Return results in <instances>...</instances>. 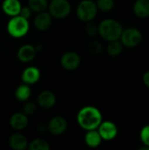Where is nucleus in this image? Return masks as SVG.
<instances>
[{"label":"nucleus","mask_w":149,"mask_h":150,"mask_svg":"<svg viewBox=\"0 0 149 150\" xmlns=\"http://www.w3.org/2000/svg\"><path fill=\"white\" fill-rule=\"evenodd\" d=\"M76 120L78 125L85 131L97 129L101 122L103 121V117L101 112L95 106L87 105L80 109L77 113Z\"/></svg>","instance_id":"f257e3e1"},{"label":"nucleus","mask_w":149,"mask_h":150,"mask_svg":"<svg viewBox=\"0 0 149 150\" xmlns=\"http://www.w3.org/2000/svg\"><path fill=\"white\" fill-rule=\"evenodd\" d=\"M123 27L121 24L112 18H107L100 22L98 25L99 35L107 41L119 40Z\"/></svg>","instance_id":"f03ea898"},{"label":"nucleus","mask_w":149,"mask_h":150,"mask_svg":"<svg viewBox=\"0 0 149 150\" xmlns=\"http://www.w3.org/2000/svg\"><path fill=\"white\" fill-rule=\"evenodd\" d=\"M30 28L28 19L17 15L11 17L7 24V32L13 38H21L25 36Z\"/></svg>","instance_id":"7ed1b4c3"},{"label":"nucleus","mask_w":149,"mask_h":150,"mask_svg":"<svg viewBox=\"0 0 149 150\" xmlns=\"http://www.w3.org/2000/svg\"><path fill=\"white\" fill-rule=\"evenodd\" d=\"M97 7L92 0H83L76 7V15L78 18L83 22L93 20L97 14Z\"/></svg>","instance_id":"20e7f679"},{"label":"nucleus","mask_w":149,"mask_h":150,"mask_svg":"<svg viewBox=\"0 0 149 150\" xmlns=\"http://www.w3.org/2000/svg\"><path fill=\"white\" fill-rule=\"evenodd\" d=\"M48 12L54 18H65L71 11V5L68 0H52L47 6Z\"/></svg>","instance_id":"39448f33"},{"label":"nucleus","mask_w":149,"mask_h":150,"mask_svg":"<svg viewBox=\"0 0 149 150\" xmlns=\"http://www.w3.org/2000/svg\"><path fill=\"white\" fill-rule=\"evenodd\" d=\"M121 43L124 47L132 48L140 45L142 40V33L141 32L135 27H128L123 29L120 38Z\"/></svg>","instance_id":"423d86ee"},{"label":"nucleus","mask_w":149,"mask_h":150,"mask_svg":"<svg viewBox=\"0 0 149 150\" xmlns=\"http://www.w3.org/2000/svg\"><path fill=\"white\" fill-rule=\"evenodd\" d=\"M97 131L102 140L105 141H112L118 135V127L115 123L109 120L102 121L97 127Z\"/></svg>","instance_id":"0eeeda50"},{"label":"nucleus","mask_w":149,"mask_h":150,"mask_svg":"<svg viewBox=\"0 0 149 150\" xmlns=\"http://www.w3.org/2000/svg\"><path fill=\"white\" fill-rule=\"evenodd\" d=\"M81 63L80 55L73 51L66 52L62 54L61 58V65L67 70H75L76 69Z\"/></svg>","instance_id":"6e6552de"},{"label":"nucleus","mask_w":149,"mask_h":150,"mask_svg":"<svg viewBox=\"0 0 149 150\" xmlns=\"http://www.w3.org/2000/svg\"><path fill=\"white\" fill-rule=\"evenodd\" d=\"M68 128L67 120L60 116L52 118L47 124V130L54 135L62 134Z\"/></svg>","instance_id":"1a4fd4ad"},{"label":"nucleus","mask_w":149,"mask_h":150,"mask_svg":"<svg viewBox=\"0 0 149 150\" xmlns=\"http://www.w3.org/2000/svg\"><path fill=\"white\" fill-rule=\"evenodd\" d=\"M36 53H37L36 47H33L31 44H25L19 47L17 55H18V59L20 62L26 63L32 62L34 59V57L36 56Z\"/></svg>","instance_id":"9d476101"},{"label":"nucleus","mask_w":149,"mask_h":150,"mask_svg":"<svg viewBox=\"0 0 149 150\" xmlns=\"http://www.w3.org/2000/svg\"><path fill=\"white\" fill-rule=\"evenodd\" d=\"M33 24L36 29H38L39 31H41V32L47 31L51 26L52 16L49 14L48 11L47 12L44 11L39 12L33 20Z\"/></svg>","instance_id":"9b49d317"},{"label":"nucleus","mask_w":149,"mask_h":150,"mask_svg":"<svg viewBox=\"0 0 149 150\" xmlns=\"http://www.w3.org/2000/svg\"><path fill=\"white\" fill-rule=\"evenodd\" d=\"M21 78L24 83L28 85L34 84L38 83L40 78V71L36 67H27L22 72Z\"/></svg>","instance_id":"f8f14e48"},{"label":"nucleus","mask_w":149,"mask_h":150,"mask_svg":"<svg viewBox=\"0 0 149 150\" xmlns=\"http://www.w3.org/2000/svg\"><path fill=\"white\" fill-rule=\"evenodd\" d=\"M38 105L43 109H50L56 103V97L54 92L50 91H44L40 92L37 98Z\"/></svg>","instance_id":"ddd939ff"},{"label":"nucleus","mask_w":149,"mask_h":150,"mask_svg":"<svg viewBox=\"0 0 149 150\" xmlns=\"http://www.w3.org/2000/svg\"><path fill=\"white\" fill-rule=\"evenodd\" d=\"M28 125V116L24 112H15L10 118V126L16 131L25 129Z\"/></svg>","instance_id":"4468645a"},{"label":"nucleus","mask_w":149,"mask_h":150,"mask_svg":"<svg viewBox=\"0 0 149 150\" xmlns=\"http://www.w3.org/2000/svg\"><path fill=\"white\" fill-rule=\"evenodd\" d=\"M9 146L14 150H25L28 147V142L26 138L21 134H13L9 137Z\"/></svg>","instance_id":"2eb2a0df"},{"label":"nucleus","mask_w":149,"mask_h":150,"mask_svg":"<svg viewBox=\"0 0 149 150\" xmlns=\"http://www.w3.org/2000/svg\"><path fill=\"white\" fill-rule=\"evenodd\" d=\"M21 7V4L18 0H4L2 4V9L4 12L10 17L18 15Z\"/></svg>","instance_id":"dca6fc26"},{"label":"nucleus","mask_w":149,"mask_h":150,"mask_svg":"<svg viewBox=\"0 0 149 150\" xmlns=\"http://www.w3.org/2000/svg\"><path fill=\"white\" fill-rule=\"evenodd\" d=\"M133 12L140 18L149 16V0H136L133 4Z\"/></svg>","instance_id":"f3484780"},{"label":"nucleus","mask_w":149,"mask_h":150,"mask_svg":"<svg viewBox=\"0 0 149 150\" xmlns=\"http://www.w3.org/2000/svg\"><path fill=\"white\" fill-rule=\"evenodd\" d=\"M84 142L88 147L94 149V148H97L98 146H100V144L102 142V138L97 129L89 130V131H87V133L85 134Z\"/></svg>","instance_id":"a211bd4d"},{"label":"nucleus","mask_w":149,"mask_h":150,"mask_svg":"<svg viewBox=\"0 0 149 150\" xmlns=\"http://www.w3.org/2000/svg\"><path fill=\"white\" fill-rule=\"evenodd\" d=\"M31 93H32V91H31L30 85L26 83H23L17 87L15 91V98L18 101L25 102L31 97Z\"/></svg>","instance_id":"6ab92c4d"},{"label":"nucleus","mask_w":149,"mask_h":150,"mask_svg":"<svg viewBox=\"0 0 149 150\" xmlns=\"http://www.w3.org/2000/svg\"><path fill=\"white\" fill-rule=\"evenodd\" d=\"M123 47V44L119 40L109 41V44L106 47L107 54L111 56H118L122 53Z\"/></svg>","instance_id":"aec40b11"},{"label":"nucleus","mask_w":149,"mask_h":150,"mask_svg":"<svg viewBox=\"0 0 149 150\" xmlns=\"http://www.w3.org/2000/svg\"><path fill=\"white\" fill-rule=\"evenodd\" d=\"M28 6L34 12H41L47 9V0H28Z\"/></svg>","instance_id":"412c9836"},{"label":"nucleus","mask_w":149,"mask_h":150,"mask_svg":"<svg viewBox=\"0 0 149 150\" xmlns=\"http://www.w3.org/2000/svg\"><path fill=\"white\" fill-rule=\"evenodd\" d=\"M28 149L30 150H49L50 146L45 140L34 139L28 145Z\"/></svg>","instance_id":"4be33fe9"},{"label":"nucleus","mask_w":149,"mask_h":150,"mask_svg":"<svg viewBox=\"0 0 149 150\" xmlns=\"http://www.w3.org/2000/svg\"><path fill=\"white\" fill-rule=\"evenodd\" d=\"M96 4H97V10L104 11V12H109L114 7V1L113 0H97Z\"/></svg>","instance_id":"5701e85b"},{"label":"nucleus","mask_w":149,"mask_h":150,"mask_svg":"<svg viewBox=\"0 0 149 150\" xmlns=\"http://www.w3.org/2000/svg\"><path fill=\"white\" fill-rule=\"evenodd\" d=\"M103 45L98 41H91L88 45V51L92 54H99L103 51Z\"/></svg>","instance_id":"b1692460"},{"label":"nucleus","mask_w":149,"mask_h":150,"mask_svg":"<svg viewBox=\"0 0 149 150\" xmlns=\"http://www.w3.org/2000/svg\"><path fill=\"white\" fill-rule=\"evenodd\" d=\"M86 25H85V32L88 35L90 36H95L97 33H98V25H97V23L91 21L86 22Z\"/></svg>","instance_id":"393cba45"},{"label":"nucleus","mask_w":149,"mask_h":150,"mask_svg":"<svg viewBox=\"0 0 149 150\" xmlns=\"http://www.w3.org/2000/svg\"><path fill=\"white\" fill-rule=\"evenodd\" d=\"M140 138L141 142L149 148V125L143 127L140 132Z\"/></svg>","instance_id":"a878e982"},{"label":"nucleus","mask_w":149,"mask_h":150,"mask_svg":"<svg viewBox=\"0 0 149 150\" xmlns=\"http://www.w3.org/2000/svg\"><path fill=\"white\" fill-rule=\"evenodd\" d=\"M36 110H37V107H36L35 104H33L32 102H27L24 105L23 112L27 116H32L36 112Z\"/></svg>","instance_id":"bb28decb"},{"label":"nucleus","mask_w":149,"mask_h":150,"mask_svg":"<svg viewBox=\"0 0 149 150\" xmlns=\"http://www.w3.org/2000/svg\"><path fill=\"white\" fill-rule=\"evenodd\" d=\"M31 14H32V10L29 8V6H24V7H21L18 15H20L21 17L28 19L31 17Z\"/></svg>","instance_id":"cd10ccee"},{"label":"nucleus","mask_w":149,"mask_h":150,"mask_svg":"<svg viewBox=\"0 0 149 150\" xmlns=\"http://www.w3.org/2000/svg\"><path fill=\"white\" fill-rule=\"evenodd\" d=\"M142 80H143L144 84H145L148 88H149V70L146 71V72L144 73V75H143V76H142Z\"/></svg>","instance_id":"c85d7f7f"}]
</instances>
